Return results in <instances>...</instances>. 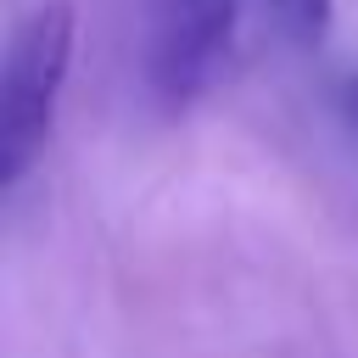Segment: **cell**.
<instances>
[{
    "mask_svg": "<svg viewBox=\"0 0 358 358\" xmlns=\"http://www.w3.org/2000/svg\"><path fill=\"white\" fill-rule=\"evenodd\" d=\"M352 101H358V90H352Z\"/></svg>",
    "mask_w": 358,
    "mask_h": 358,
    "instance_id": "obj_4",
    "label": "cell"
},
{
    "mask_svg": "<svg viewBox=\"0 0 358 358\" xmlns=\"http://www.w3.org/2000/svg\"><path fill=\"white\" fill-rule=\"evenodd\" d=\"M246 0H157L151 17V50H145V78L151 95L168 112H185L213 90L235 50Z\"/></svg>",
    "mask_w": 358,
    "mask_h": 358,
    "instance_id": "obj_2",
    "label": "cell"
},
{
    "mask_svg": "<svg viewBox=\"0 0 358 358\" xmlns=\"http://www.w3.org/2000/svg\"><path fill=\"white\" fill-rule=\"evenodd\" d=\"M73 50H78L73 0H45L17 22L0 67V190H17L28 168L45 157L73 73Z\"/></svg>",
    "mask_w": 358,
    "mask_h": 358,
    "instance_id": "obj_1",
    "label": "cell"
},
{
    "mask_svg": "<svg viewBox=\"0 0 358 358\" xmlns=\"http://www.w3.org/2000/svg\"><path fill=\"white\" fill-rule=\"evenodd\" d=\"M274 34L296 50H319L330 39V22H336V0H263Z\"/></svg>",
    "mask_w": 358,
    "mask_h": 358,
    "instance_id": "obj_3",
    "label": "cell"
}]
</instances>
